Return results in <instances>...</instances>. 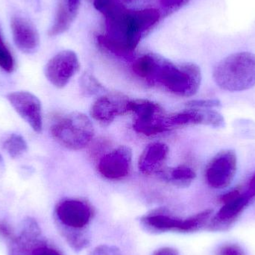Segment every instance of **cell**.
Listing matches in <instances>:
<instances>
[{
	"label": "cell",
	"instance_id": "12",
	"mask_svg": "<svg viewBox=\"0 0 255 255\" xmlns=\"http://www.w3.org/2000/svg\"><path fill=\"white\" fill-rule=\"evenodd\" d=\"M253 196L249 192L223 203L220 211L211 217L206 226L211 232H224L230 229L247 208Z\"/></svg>",
	"mask_w": 255,
	"mask_h": 255
},
{
	"label": "cell",
	"instance_id": "18",
	"mask_svg": "<svg viewBox=\"0 0 255 255\" xmlns=\"http://www.w3.org/2000/svg\"><path fill=\"white\" fill-rule=\"evenodd\" d=\"M160 175L165 181L172 185L182 188L189 187L196 178L195 171L186 165H179L175 167L160 171Z\"/></svg>",
	"mask_w": 255,
	"mask_h": 255
},
{
	"label": "cell",
	"instance_id": "3",
	"mask_svg": "<svg viewBox=\"0 0 255 255\" xmlns=\"http://www.w3.org/2000/svg\"><path fill=\"white\" fill-rule=\"evenodd\" d=\"M214 82L224 91L240 92L255 86V55L237 52L222 60L213 73Z\"/></svg>",
	"mask_w": 255,
	"mask_h": 255
},
{
	"label": "cell",
	"instance_id": "17",
	"mask_svg": "<svg viewBox=\"0 0 255 255\" xmlns=\"http://www.w3.org/2000/svg\"><path fill=\"white\" fill-rule=\"evenodd\" d=\"M210 109H188L166 118V126L168 129L174 127H189V126H208Z\"/></svg>",
	"mask_w": 255,
	"mask_h": 255
},
{
	"label": "cell",
	"instance_id": "29",
	"mask_svg": "<svg viewBox=\"0 0 255 255\" xmlns=\"http://www.w3.org/2000/svg\"><path fill=\"white\" fill-rule=\"evenodd\" d=\"M14 230L7 222L0 220V238L5 240L7 242H10L16 237Z\"/></svg>",
	"mask_w": 255,
	"mask_h": 255
},
{
	"label": "cell",
	"instance_id": "25",
	"mask_svg": "<svg viewBox=\"0 0 255 255\" xmlns=\"http://www.w3.org/2000/svg\"><path fill=\"white\" fill-rule=\"evenodd\" d=\"M216 255H247L241 246L237 244H226L216 252Z\"/></svg>",
	"mask_w": 255,
	"mask_h": 255
},
{
	"label": "cell",
	"instance_id": "1",
	"mask_svg": "<svg viewBox=\"0 0 255 255\" xmlns=\"http://www.w3.org/2000/svg\"><path fill=\"white\" fill-rule=\"evenodd\" d=\"M156 8L129 10L122 6L106 18V33L97 37L100 46L119 56L131 55L141 39L160 20Z\"/></svg>",
	"mask_w": 255,
	"mask_h": 255
},
{
	"label": "cell",
	"instance_id": "31",
	"mask_svg": "<svg viewBox=\"0 0 255 255\" xmlns=\"http://www.w3.org/2000/svg\"><path fill=\"white\" fill-rule=\"evenodd\" d=\"M69 10L72 13L77 16L80 7L81 0H64Z\"/></svg>",
	"mask_w": 255,
	"mask_h": 255
},
{
	"label": "cell",
	"instance_id": "27",
	"mask_svg": "<svg viewBox=\"0 0 255 255\" xmlns=\"http://www.w3.org/2000/svg\"><path fill=\"white\" fill-rule=\"evenodd\" d=\"M88 255H123L121 250L115 246L100 245Z\"/></svg>",
	"mask_w": 255,
	"mask_h": 255
},
{
	"label": "cell",
	"instance_id": "7",
	"mask_svg": "<svg viewBox=\"0 0 255 255\" xmlns=\"http://www.w3.org/2000/svg\"><path fill=\"white\" fill-rule=\"evenodd\" d=\"M238 159L235 151L226 150L216 154L205 169V179L214 189L229 187L236 175Z\"/></svg>",
	"mask_w": 255,
	"mask_h": 255
},
{
	"label": "cell",
	"instance_id": "11",
	"mask_svg": "<svg viewBox=\"0 0 255 255\" xmlns=\"http://www.w3.org/2000/svg\"><path fill=\"white\" fill-rule=\"evenodd\" d=\"M6 99L34 131L41 133L43 130L42 106L36 96L28 91H15L7 94Z\"/></svg>",
	"mask_w": 255,
	"mask_h": 255
},
{
	"label": "cell",
	"instance_id": "21",
	"mask_svg": "<svg viewBox=\"0 0 255 255\" xmlns=\"http://www.w3.org/2000/svg\"><path fill=\"white\" fill-rule=\"evenodd\" d=\"M79 80L81 92L85 97H94L106 91L100 81L90 72H85Z\"/></svg>",
	"mask_w": 255,
	"mask_h": 255
},
{
	"label": "cell",
	"instance_id": "16",
	"mask_svg": "<svg viewBox=\"0 0 255 255\" xmlns=\"http://www.w3.org/2000/svg\"><path fill=\"white\" fill-rule=\"evenodd\" d=\"M169 147L163 142H155L145 147L138 160V169L143 175L157 172L169 154Z\"/></svg>",
	"mask_w": 255,
	"mask_h": 255
},
{
	"label": "cell",
	"instance_id": "26",
	"mask_svg": "<svg viewBox=\"0 0 255 255\" xmlns=\"http://www.w3.org/2000/svg\"><path fill=\"white\" fill-rule=\"evenodd\" d=\"M162 7L167 13L176 11L188 4L190 0H159Z\"/></svg>",
	"mask_w": 255,
	"mask_h": 255
},
{
	"label": "cell",
	"instance_id": "30",
	"mask_svg": "<svg viewBox=\"0 0 255 255\" xmlns=\"http://www.w3.org/2000/svg\"><path fill=\"white\" fill-rule=\"evenodd\" d=\"M152 255H180L179 252L172 247H162L155 250Z\"/></svg>",
	"mask_w": 255,
	"mask_h": 255
},
{
	"label": "cell",
	"instance_id": "6",
	"mask_svg": "<svg viewBox=\"0 0 255 255\" xmlns=\"http://www.w3.org/2000/svg\"><path fill=\"white\" fill-rule=\"evenodd\" d=\"M129 112L136 116L133 128L137 133L152 136L169 130L166 126V115L157 103L144 99L130 100Z\"/></svg>",
	"mask_w": 255,
	"mask_h": 255
},
{
	"label": "cell",
	"instance_id": "4",
	"mask_svg": "<svg viewBox=\"0 0 255 255\" xmlns=\"http://www.w3.org/2000/svg\"><path fill=\"white\" fill-rule=\"evenodd\" d=\"M51 135L64 148L81 150L91 143L95 135L91 119L82 112H72L58 118L50 128Z\"/></svg>",
	"mask_w": 255,
	"mask_h": 255
},
{
	"label": "cell",
	"instance_id": "10",
	"mask_svg": "<svg viewBox=\"0 0 255 255\" xmlns=\"http://www.w3.org/2000/svg\"><path fill=\"white\" fill-rule=\"evenodd\" d=\"M130 100L121 93H109L99 97L91 108V118L108 127L118 117L129 113Z\"/></svg>",
	"mask_w": 255,
	"mask_h": 255
},
{
	"label": "cell",
	"instance_id": "9",
	"mask_svg": "<svg viewBox=\"0 0 255 255\" xmlns=\"http://www.w3.org/2000/svg\"><path fill=\"white\" fill-rule=\"evenodd\" d=\"M55 217L61 226L71 230L86 227L92 218L93 211L88 202L81 199H67L55 207Z\"/></svg>",
	"mask_w": 255,
	"mask_h": 255
},
{
	"label": "cell",
	"instance_id": "2",
	"mask_svg": "<svg viewBox=\"0 0 255 255\" xmlns=\"http://www.w3.org/2000/svg\"><path fill=\"white\" fill-rule=\"evenodd\" d=\"M202 83L200 67L193 63L176 65L159 56L148 85H160L178 97H190L197 94Z\"/></svg>",
	"mask_w": 255,
	"mask_h": 255
},
{
	"label": "cell",
	"instance_id": "22",
	"mask_svg": "<svg viewBox=\"0 0 255 255\" xmlns=\"http://www.w3.org/2000/svg\"><path fill=\"white\" fill-rule=\"evenodd\" d=\"M63 234L69 245L75 251H81L89 245V241L88 238L82 234L79 233L77 230H71V229L64 228Z\"/></svg>",
	"mask_w": 255,
	"mask_h": 255
},
{
	"label": "cell",
	"instance_id": "19",
	"mask_svg": "<svg viewBox=\"0 0 255 255\" xmlns=\"http://www.w3.org/2000/svg\"><path fill=\"white\" fill-rule=\"evenodd\" d=\"M76 16L69 10L64 0H59L53 25L49 28L48 34L50 37H55L65 32L70 28Z\"/></svg>",
	"mask_w": 255,
	"mask_h": 255
},
{
	"label": "cell",
	"instance_id": "13",
	"mask_svg": "<svg viewBox=\"0 0 255 255\" xmlns=\"http://www.w3.org/2000/svg\"><path fill=\"white\" fill-rule=\"evenodd\" d=\"M132 150L127 145H121L102 157L99 162V172L109 180H119L130 173Z\"/></svg>",
	"mask_w": 255,
	"mask_h": 255
},
{
	"label": "cell",
	"instance_id": "32",
	"mask_svg": "<svg viewBox=\"0 0 255 255\" xmlns=\"http://www.w3.org/2000/svg\"><path fill=\"white\" fill-rule=\"evenodd\" d=\"M249 193H250L253 197L255 196V174L253 175V178H252L251 181H250Z\"/></svg>",
	"mask_w": 255,
	"mask_h": 255
},
{
	"label": "cell",
	"instance_id": "15",
	"mask_svg": "<svg viewBox=\"0 0 255 255\" xmlns=\"http://www.w3.org/2000/svg\"><path fill=\"white\" fill-rule=\"evenodd\" d=\"M13 41L16 47L26 54L35 52L40 44V37L34 25L20 16L12 17L10 22Z\"/></svg>",
	"mask_w": 255,
	"mask_h": 255
},
{
	"label": "cell",
	"instance_id": "5",
	"mask_svg": "<svg viewBox=\"0 0 255 255\" xmlns=\"http://www.w3.org/2000/svg\"><path fill=\"white\" fill-rule=\"evenodd\" d=\"M213 210L207 209L185 219L171 215L167 211L156 210L139 219L141 226L151 233H193L206 227L213 216Z\"/></svg>",
	"mask_w": 255,
	"mask_h": 255
},
{
	"label": "cell",
	"instance_id": "20",
	"mask_svg": "<svg viewBox=\"0 0 255 255\" xmlns=\"http://www.w3.org/2000/svg\"><path fill=\"white\" fill-rule=\"evenodd\" d=\"M2 148L12 158L20 157L28 149V145L23 136L11 133L3 141Z\"/></svg>",
	"mask_w": 255,
	"mask_h": 255
},
{
	"label": "cell",
	"instance_id": "28",
	"mask_svg": "<svg viewBox=\"0 0 255 255\" xmlns=\"http://www.w3.org/2000/svg\"><path fill=\"white\" fill-rule=\"evenodd\" d=\"M31 255H62L57 249L49 246L43 240L40 244L36 247Z\"/></svg>",
	"mask_w": 255,
	"mask_h": 255
},
{
	"label": "cell",
	"instance_id": "34",
	"mask_svg": "<svg viewBox=\"0 0 255 255\" xmlns=\"http://www.w3.org/2000/svg\"><path fill=\"white\" fill-rule=\"evenodd\" d=\"M127 1H133V0H127Z\"/></svg>",
	"mask_w": 255,
	"mask_h": 255
},
{
	"label": "cell",
	"instance_id": "14",
	"mask_svg": "<svg viewBox=\"0 0 255 255\" xmlns=\"http://www.w3.org/2000/svg\"><path fill=\"white\" fill-rule=\"evenodd\" d=\"M43 241L41 229L31 217L22 221L20 232L9 243V255H31L38 244Z\"/></svg>",
	"mask_w": 255,
	"mask_h": 255
},
{
	"label": "cell",
	"instance_id": "33",
	"mask_svg": "<svg viewBox=\"0 0 255 255\" xmlns=\"http://www.w3.org/2000/svg\"><path fill=\"white\" fill-rule=\"evenodd\" d=\"M3 167H4V160H3L2 157L0 154V169H3Z\"/></svg>",
	"mask_w": 255,
	"mask_h": 255
},
{
	"label": "cell",
	"instance_id": "24",
	"mask_svg": "<svg viewBox=\"0 0 255 255\" xmlns=\"http://www.w3.org/2000/svg\"><path fill=\"white\" fill-rule=\"evenodd\" d=\"M186 106L188 109H212L220 107L221 103L218 100H191Z\"/></svg>",
	"mask_w": 255,
	"mask_h": 255
},
{
	"label": "cell",
	"instance_id": "23",
	"mask_svg": "<svg viewBox=\"0 0 255 255\" xmlns=\"http://www.w3.org/2000/svg\"><path fill=\"white\" fill-rule=\"evenodd\" d=\"M0 67L4 71L8 73H12L15 67L13 55L7 46L4 44L1 34H0Z\"/></svg>",
	"mask_w": 255,
	"mask_h": 255
},
{
	"label": "cell",
	"instance_id": "8",
	"mask_svg": "<svg viewBox=\"0 0 255 255\" xmlns=\"http://www.w3.org/2000/svg\"><path fill=\"white\" fill-rule=\"evenodd\" d=\"M80 63L76 52L64 50L52 57L45 67L47 80L55 88H64L78 73Z\"/></svg>",
	"mask_w": 255,
	"mask_h": 255
}]
</instances>
